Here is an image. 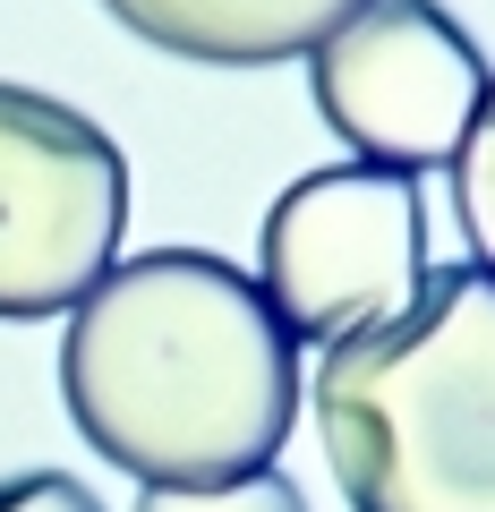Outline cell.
Listing matches in <instances>:
<instances>
[{
    "mask_svg": "<svg viewBox=\"0 0 495 512\" xmlns=\"http://www.w3.org/2000/svg\"><path fill=\"white\" fill-rule=\"evenodd\" d=\"M60 402L111 470L214 487L274 470L299 419V342L231 256L146 248L69 308Z\"/></svg>",
    "mask_w": 495,
    "mask_h": 512,
    "instance_id": "6da1fadb",
    "label": "cell"
},
{
    "mask_svg": "<svg viewBox=\"0 0 495 512\" xmlns=\"http://www.w3.org/2000/svg\"><path fill=\"white\" fill-rule=\"evenodd\" d=\"M350 512H495V274L444 265L308 384Z\"/></svg>",
    "mask_w": 495,
    "mask_h": 512,
    "instance_id": "7a4b0ae2",
    "label": "cell"
},
{
    "mask_svg": "<svg viewBox=\"0 0 495 512\" xmlns=\"http://www.w3.org/2000/svg\"><path fill=\"white\" fill-rule=\"evenodd\" d=\"M129 154L77 103L0 77V316H60L120 265Z\"/></svg>",
    "mask_w": 495,
    "mask_h": 512,
    "instance_id": "3957f363",
    "label": "cell"
},
{
    "mask_svg": "<svg viewBox=\"0 0 495 512\" xmlns=\"http://www.w3.org/2000/svg\"><path fill=\"white\" fill-rule=\"evenodd\" d=\"M427 282L419 180L376 163H325L291 180L257 239V291L291 342H350L359 325L410 308Z\"/></svg>",
    "mask_w": 495,
    "mask_h": 512,
    "instance_id": "277c9868",
    "label": "cell"
},
{
    "mask_svg": "<svg viewBox=\"0 0 495 512\" xmlns=\"http://www.w3.org/2000/svg\"><path fill=\"white\" fill-rule=\"evenodd\" d=\"M308 86L359 163L419 180L461 154L487 103V60L444 0H367L308 52Z\"/></svg>",
    "mask_w": 495,
    "mask_h": 512,
    "instance_id": "5b68a950",
    "label": "cell"
},
{
    "mask_svg": "<svg viewBox=\"0 0 495 512\" xmlns=\"http://www.w3.org/2000/svg\"><path fill=\"white\" fill-rule=\"evenodd\" d=\"M137 43L180 60H214V69H274L299 60L367 0H103Z\"/></svg>",
    "mask_w": 495,
    "mask_h": 512,
    "instance_id": "8992f818",
    "label": "cell"
},
{
    "mask_svg": "<svg viewBox=\"0 0 495 512\" xmlns=\"http://www.w3.org/2000/svg\"><path fill=\"white\" fill-rule=\"evenodd\" d=\"M453 214H461V239H470V265L495 274V77H487V103H478L461 154H453Z\"/></svg>",
    "mask_w": 495,
    "mask_h": 512,
    "instance_id": "52a82bcc",
    "label": "cell"
},
{
    "mask_svg": "<svg viewBox=\"0 0 495 512\" xmlns=\"http://www.w3.org/2000/svg\"><path fill=\"white\" fill-rule=\"evenodd\" d=\"M137 512H308V495L282 470H239V478H214V487H146Z\"/></svg>",
    "mask_w": 495,
    "mask_h": 512,
    "instance_id": "ba28073f",
    "label": "cell"
},
{
    "mask_svg": "<svg viewBox=\"0 0 495 512\" xmlns=\"http://www.w3.org/2000/svg\"><path fill=\"white\" fill-rule=\"evenodd\" d=\"M0 512H103V504L69 470H26V478H0Z\"/></svg>",
    "mask_w": 495,
    "mask_h": 512,
    "instance_id": "9c48e42d",
    "label": "cell"
}]
</instances>
